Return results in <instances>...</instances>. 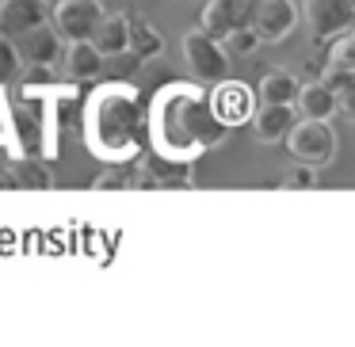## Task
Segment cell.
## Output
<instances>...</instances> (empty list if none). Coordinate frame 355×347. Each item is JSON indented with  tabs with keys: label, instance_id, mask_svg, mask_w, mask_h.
<instances>
[{
	"label": "cell",
	"instance_id": "cell-1",
	"mask_svg": "<svg viewBox=\"0 0 355 347\" xmlns=\"http://www.w3.org/2000/svg\"><path fill=\"white\" fill-rule=\"evenodd\" d=\"M222 118L210 107V92L195 84H168L157 92L149 107V138L153 149L172 164H187L199 153L222 145L225 138Z\"/></svg>",
	"mask_w": 355,
	"mask_h": 347
},
{
	"label": "cell",
	"instance_id": "cell-2",
	"mask_svg": "<svg viewBox=\"0 0 355 347\" xmlns=\"http://www.w3.org/2000/svg\"><path fill=\"white\" fill-rule=\"evenodd\" d=\"M85 138L96 157L111 164L130 161L149 138V111L130 84H103L88 100Z\"/></svg>",
	"mask_w": 355,
	"mask_h": 347
},
{
	"label": "cell",
	"instance_id": "cell-3",
	"mask_svg": "<svg viewBox=\"0 0 355 347\" xmlns=\"http://www.w3.org/2000/svg\"><path fill=\"white\" fill-rule=\"evenodd\" d=\"M283 145L291 149V157L298 164L324 168V164H332V157H336L340 138H336V130H332V123H324V118H298Z\"/></svg>",
	"mask_w": 355,
	"mask_h": 347
},
{
	"label": "cell",
	"instance_id": "cell-4",
	"mask_svg": "<svg viewBox=\"0 0 355 347\" xmlns=\"http://www.w3.org/2000/svg\"><path fill=\"white\" fill-rule=\"evenodd\" d=\"M184 62L191 69V77L202 80V84H218V80L230 77V54H225L222 39L207 35L202 27L184 35Z\"/></svg>",
	"mask_w": 355,
	"mask_h": 347
},
{
	"label": "cell",
	"instance_id": "cell-5",
	"mask_svg": "<svg viewBox=\"0 0 355 347\" xmlns=\"http://www.w3.org/2000/svg\"><path fill=\"white\" fill-rule=\"evenodd\" d=\"M210 107H214V115L222 118L225 130H233V126H245L252 123L256 107H260V96H256L252 84H245V80H218L214 88H210Z\"/></svg>",
	"mask_w": 355,
	"mask_h": 347
},
{
	"label": "cell",
	"instance_id": "cell-6",
	"mask_svg": "<svg viewBox=\"0 0 355 347\" xmlns=\"http://www.w3.org/2000/svg\"><path fill=\"white\" fill-rule=\"evenodd\" d=\"M302 24L309 27L317 42L347 35L355 24V0H306L302 4Z\"/></svg>",
	"mask_w": 355,
	"mask_h": 347
},
{
	"label": "cell",
	"instance_id": "cell-7",
	"mask_svg": "<svg viewBox=\"0 0 355 347\" xmlns=\"http://www.w3.org/2000/svg\"><path fill=\"white\" fill-rule=\"evenodd\" d=\"M100 19H103L100 0H58L54 8H50V24L58 27V35H62L65 42L92 39Z\"/></svg>",
	"mask_w": 355,
	"mask_h": 347
},
{
	"label": "cell",
	"instance_id": "cell-8",
	"mask_svg": "<svg viewBox=\"0 0 355 347\" xmlns=\"http://www.w3.org/2000/svg\"><path fill=\"white\" fill-rule=\"evenodd\" d=\"M302 24V8L294 0H256L252 27L263 42H283Z\"/></svg>",
	"mask_w": 355,
	"mask_h": 347
},
{
	"label": "cell",
	"instance_id": "cell-9",
	"mask_svg": "<svg viewBox=\"0 0 355 347\" xmlns=\"http://www.w3.org/2000/svg\"><path fill=\"white\" fill-rule=\"evenodd\" d=\"M252 12H256V0H207L199 27L207 35H214V39H225L230 31L252 24Z\"/></svg>",
	"mask_w": 355,
	"mask_h": 347
},
{
	"label": "cell",
	"instance_id": "cell-10",
	"mask_svg": "<svg viewBox=\"0 0 355 347\" xmlns=\"http://www.w3.org/2000/svg\"><path fill=\"white\" fill-rule=\"evenodd\" d=\"M16 50H19V57H24V65H54L58 57H62V50H65V39L46 19V24L31 27L27 35H19Z\"/></svg>",
	"mask_w": 355,
	"mask_h": 347
},
{
	"label": "cell",
	"instance_id": "cell-11",
	"mask_svg": "<svg viewBox=\"0 0 355 347\" xmlns=\"http://www.w3.org/2000/svg\"><path fill=\"white\" fill-rule=\"evenodd\" d=\"M46 19H50L46 0H0V35H8V39H19Z\"/></svg>",
	"mask_w": 355,
	"mask_h": 347
},
{
	"label": "cell",
	"instance_id": "cell-12",
	"mask_svg": "<svg viewBox=\"0 0 355 347\" xmlns=\"http://www.w3.org/2000/svg\"><path fill=\"white\" fill-rule=\"evenodd\" d=\"M298 118H324L332 123V115H340V92L332 80H309L298 88V100H294Z\"/></svg>",
	"mask_w": 355,
	"mask_h": 347
},
{
	"label": "cell",
	"instance_id": "cell-13",
	"mask_svg": "<svg viewBox=\"0 0 355 347\" xmlns=\"http://www.w3.org/2000/svg\"><path fill=\"white\" fill-rule=\"evenodd\" d=\"M294 123H298L294 103H260L256 115H252V130H256V138H260L263 145L286 141V134L294 130Z\"/></svg>",
	"mask_w": 355,
	"mask_h": 347
},
{
	"label": "cell",
	"instance_id": "cell-14",
	"mask_svg": "<svg viewBox=\"0 0 355 347\" xmlns=\"http://www.w3.org/2000/svg\"><path fill=\"white\" fill-rule=\"evenodd\" d=\"M92 42L103 57H123L130 54V19L126 16H107L103 12L100 27L92 31Z\"/></svg>",
	"mask_w": 355,
	"mask_h": 347
},
{
	"label": "cell",
	"instance_id": "cell-15",
	"mask_svg": "<svg viewBox=\"0 0 355 347\" xmlns=\"http://www.w3.org/2000/svg\"><path fill=\"white\" fill-rule=\"evenodd\" d=\"M65 69H69L73 80H96L103 73V54L96 50L92 39L69 42V50H65Z\"/></svg>",
	"mask_w": 355,
	"mask_h": 347
},
{
	"label": "cell",
	"instance_id": "cell-16",
	"mask_svg": "<svg viewBox=\"0 0 355 347\" xmlns=\"http://www.w3.org/2000/svg\"><path fill=\"white\" fill-rule=\"evenodd\" d=\"M298 73L291 69H268L260 77V88H256V96H260V103H294L298 100Z\"/></svg>",
	"mask_w": 355,
	"mask_h": 347
},
{
	"label": "cell",
	"instance_id": "cell-17",
	"mask_svg": "<svg viewBox=\"0 0 355 347\" xmlns=\"http://www.w3.org/2000/svg\"><path fill=\"white\" fill-rule=\"evenodd\" d=\"M130 54L138 62H149V57L164 54V39L157 27H149L146 19H130Z\"/></svg>",
	"mask_w": 355,
	"mask_h": 347
},
{
	"label": "cell",
	"instance_id": "cell-18",
	"mask_svg": "<svg viewBox=\"0 0 355 347\" xmlns=\"http://www.w3.org/2000/svg\"><path fill=\"white\" fill-rule=\"evenodd\" d=\"M324 73H329V77H355V39H352V31L336 35V46L324 57Z\"/></svg>",
	"mask_w": 355,
	"mask_h": 347
},
{
	"label": "cell",
	"instance_id": "cell-19",
	"mask_svg": "<svg viewBox=\"0 0 355 347\" xmlns=\"http://www.w3.org/2000/svg\"><path fill=\"white\" fill-rule=\"evenodd\" d=\"M222 46H225V54H230V57H252L256 50L263 46V39L256 35V27L248 24V27H237V31H230V35H225V39H222Z\"/></svg>",
	"mask_w": 355,
	"mask_h": 347
},
{
	"label": "cell",
	"instance_id": "cell-20",
	"mask_svg": "<svg viewBox=\"0 0 355 347\" xmlns=\"http://www.w3.org/2000/svg\"><path fill=\"white\" fill-rule=\"evenodd\" d=\"M19 73H24V57H19V50H16V39L0 35V88L16 84Z\"/></svg>",
	"mask_w": 355,
	"mask_h": 347
},
{
	"label": "cell",
	"instance_id": "cell-21",
	"mask_svg": "<svg viewBox=\"0 0 355 347\" xmlns=\"http://www.w3.org/2000/svg\"><path fill=\"white\" fill-rule=\"evenodd\" d=\"M16 179H19V187H39V191H46V187L54 184L42 164H24V168L16 172Z\"/></svg>",
	"mask_w": 355,
	"mask_h": 347
},
{
	"label": "cell",
	"instance_id": "cell-22",
	"mask_svg": "<svg viewBox=\"0 0 355 347\" xmlns=\"http://www.w3.org/2000/svg\"><path fill=\"white\" fill-rule=\"evenodd\" d=\"M283 187H291V191H306V187H317V168H313V164H302V168H294L291 176L283 179Z\"/></svg>",
	"mask_w": 355,
	"mask_h": 347
},
{
	"label": "cell",
	"instance_id": "cell-23",
	"mask_svg": "<svg viewBox=\"0 0 355 347\" xmlns=\"http://www.w3.org/2000/svg\"><path fill=\"white\" fill-rule=\"evenodd\" d=\"M96 191H119V187H130V176H123V172H103L100 179H92Z\"/></svg>",
	"mask_w": 355,
	"mask_h": 347
},
{
	"label": "cell",
	"instance_id": "cell-24",
	"mask_svg": "<svg viewBox=\"0 0 355 347\" xmlns=\"http://www.w3.org/2000/svg\"><path fill=\"white\" fill-rule=\"evenodd\" d=\"M352 39H355V24H352Z\"/></svg>",
	"mask_w": 355,
	"mask_h": 347
}]
</instances>
